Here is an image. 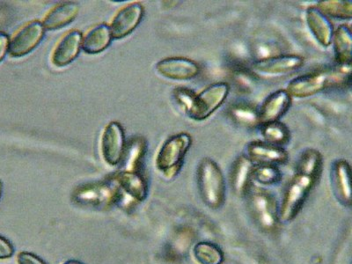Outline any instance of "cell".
<instances>
[{
  "label": "cell",
  "instance_id": "cell-1",
  "mask_svg": "<svg viewBox=\"0 0 352 264\" xmlns=\"http://www.w3.org/2000/svg\"><path fill=\"white\" fill-rule=\"evenodd\" d=\"M320 175L296 168V173L289 182L279 206L280 222L290 223L296 218L316 186Z\"/></svg>",
  "mask_w": 352,
  "mask_h": 264
},
{
  "label": "cell",
  "instance_id": "cell-2",
  "mask_svg": "<svg viewBox=\"0 0 352 264\" xmlns=\"http://www.w3.org/2000/svg\"><path fill=\"white\" fill-rule=\"evenodd\" d=\"M350 72L318 71L295 77L286 86L292 98L303 99L316 96L329 88L350 82Z\"/></svg>",
  "mask_w": 352,
  "mask_h": 264
},
{
  "label": "cell",
  "instance_id": "cell-3",
  "mask_svg": "<svg viewBox=\"0 0 352 264\" xmlns=\"http://www.w3.org/2000/svg\"><path fill=\"white\" fill-rule=\"evenodd\" d=\"M197 184L201 198L210 209L221 208L226 202V184L224 173L214 160L206 157L197 168Z\"/></svg>",
  "mask_w": 352,
  "mask_h": 264
},
{
  "label": "cell",
  "instance_id": "cell-4",
  "mask_svg": "<svg viewBox=\"0 0 352 264\" xmlns=\"http://www.w3.org/2000/svg\"><path fill=\"white\" fill-rule=\"evenodd\" d=\"M248 208L256 226L266 234H274L280 225L276 198L265 188L252 186L247 195Z\"/></svg>",
  "mask_w": 352,
  "mask_h": 264
},
{
  "label": "cell",
  "instance_id": "cell-5",
  "mask_svg": "<svg viewBox=\"0 0 352 264\" xmlns=\"http://www.w3.org/2000/svg\"><path fill=\"white\" fill-rule=\"evenodd\" d=\"M191 144L192 137L187 132H181L168 138L157 154V169L166 178H174L181 171Z\"/></svg>",
  "mask_w": 352,
  "mask_h": 264
},
{
  "label": "cell",
  "instance_id": "cell-6",
  "mask_svg": "<svg viewBox=\"0 0 352 264\" xmlns=\"http://www.w3.org/2000/svg\"><path fill=\"white\" fill-rule=\"evenodd\" d=\"M230 90L228 82H217L204 88L202 92L197 94L192 108L187 114L188 118L197 122L206 120L224 104Z\"/></svg>",
  "mask_w": 352,
  "mask_h": 264
},
{
  "label": "cell",
  "instance_id": "cell-7",
  "mask_svg": "<svg viewBox=\"0 0 352 264\" xmlns=\"http://www.w3.org/2000/svg\"><path fill=\"white\" fill-rule=\"evenodd\" d=\"M305 64L303 56L294 54H282L257 59L250 65L254 74L269 75H286L302 68Z\"/></svg>",
  "mask_w": 352,
  "mask_h": 264
},
{
  "label": "cell",
  "instance_id": "cell-8",
  "mask_svg": "<svg viewBox=\"0 0 352 264\" xmlns=\"http://www.w3.org/2000/svg\"><path fill=\"white\" fill-rule=\"evenodd\" d=\"M45 33L42 22L33 21L22 26L10 38L9 54L12 58H21L30 54L41 43Z\"/></svg>",
  "mask_w": 352,
  "mask_h": 264
},
{
  "label": "cell",
  "instance_id": "cell-9",
  "mask_svg": "<svg viewBox=\"0 0 352 264\" xmlns=\"http://www.w3.org/2000/svg\"><path fill=\"white\" fill-rule=\"evenodd\" d=\"M100 148L103 159L110 166L120 164L124 158L125 136L124 129L118 122H110L103 131Z\"/></svg>",
  "mask_w": 352,
  "mask_h": 264
},
{
  "label": "cell",
  "instance_id": "cell-10",
  "mask_svg": "<svg viewBox=\"0 0 352 264\" xmlns=\"http://www.w3.org/2000/svg\"><path fill=\"white\" fill-rule=\"evenodd\" d=\"M155 68L162 77L179 81L193 80L201 72L200 65L196 61L182 56L163 58L157 63Z\"/></svg>",
  "mask_w": 352,
  "mask_h": 264
},
{
  "label": "cell",
  "instance_id": "cell-11",
  "mask_svg": "<svg viewBox=\"0 0 352 264\" xmlns=\"http://www.w3.org/2000/svg\"><path fill=\"white\" fill-rule=\"evenodd\" d=\"M144 12L141 3L135 2L116 12L109 26L113 38L122 39L133 32L142 21Z\"/></svg>",
  "mask_w": 352,
  "mask_h": 264
},
{
  "label": "cell",
  "instance_id": "cell-12",
  "mask_svg": "<svg viewBox=\"0 0 352 264\" xmlns=\"http://www.w3.org/2000/svg\"><path fill=\"white\" fill-rule=\"evenodd\" d=\"M246 151V155L256 165H284L289 160V154L284 147L273 146L264 141L248 143Z\"/></svg>",
  "mask_w": 352,
  "mask_h": 264
},
{
  "label": "cell",
  "instance_id": "cell-13",
  "mask_svg": "<svg viewBox=\"0 0 352 264\" xmlns=\"http://www.w3.org/2000/svg\"><path fill=\"white\" fill-rule=\"evenodd\" d=\"M292 103V97L286 89L276 90L270 94L258 109L260 124L280 121L290 109Z\"/></svg>",
  "mask_w": 352,
  "mask_h": 264
},
{
  "label": "cell",
  "instance_id": "cell-14",
  "mask_svg": "<svg viewBox=\"0 0 352 264\" xmlns=\"http://www.w3.org/2000/svg\"><path fill=\"white\" fill-rule=\"evenodd\" d=\"M256 164L246 154L238 156L232 163L230 172L232 190L238 197H246L253 186V173Z\"/></svg>",
  "mask_w": 352,
  "mask_h": 264
},
{
  "label": "cell",
  "instance_id": "cell-15",
  "mask_svg": "<svg viewBox=\"0 0 352 264\" xmlns=\"http://www.w3.org/2000/svg\"><path fill=\"white\" fill-rule=\"evenodd\" d=\"M331 182L336 199L342 206H351V168L346 160H336L331 168Z\"/></svg>",
  "mask_w": 352,
  "mask_h": 264
},
{
  "label": "cell",
  "instance_id": "cell-16",
  "mask_svg": "<svg viewBox=\"0 0 352 264\" xmlns=\"http://www.w3.org/2000/svg\"><path fill=\"white\" fill-rule=\"evenodd\" d=\"M82 38V34L78 30H71L65 34L53 50L52 64L56 67H65L74 61L80 54Z\"/></svg>",
  "mask_w": 352,
  "mask_h": 264
},
{
  "label": "cell",
  "instance_id": "cell-17",
  "mask_svg": "<svg viewBox=\"0 0 352 264\" xmlns=\"http://www.w3.org/2000/svg\"><path fill=\"white\" fill-rule=\"evenodd\" d=\"M305 18L311 34L320 45L325 48L331 45L335 28L329 18L320 12L316 6H311L307 8Z\"/></svg>",
  "mask_w": 352,
  "mask_h": 264
},
{
  "label": "cell",
  "instance_id": "cell-18",
  "mask_svg": "<svg viewBox=\"0 0 352 264\" xmlns=\"http://www.w3.org/2000/svg\"><path fill=\"white\" fill-rule=\"evenodd\" d=\"M80 6L75 2L58 4L45 15L42 22L44 30H56L70 24L78 16Z\"/></svg>",
  "mask_w": 352,
  "mask_h": 264
},
{
  "label": "cell",
  "instance_id": "cell-19",
  "mask_svg": "<svg viewBox=\"0 0 352 264\" xmlns=\"http://www.w3.org/2000/svg\"><path fill=\"white\" fill-rule=\"evenodd\" d=\"M115 180L125 193L138 202L146 200L148 185L144 176L138 171H124L116 175Z\"/></svg>",
  "mask_w": 352,
  "mask_h": 264
},
{
  "label": "cell",
  "instance_id": "cell-20",
  "mask_svg": "<svg viewBox=\"0 0 352 264\" xmlns=\"http://www.w3.org/2000/svg\"><path fill=\"white\" fill-rule=\"evenodd\" d=\"M335 60L340 66L350 67L352 59V36L351 28L342 24L334 31L332 37Z\"/></svg>",
  "mask_w": 352,
  "mask_h": 264
},
{
  "label": "cell",
  "instance_id": "cell-21",
  "mask_svg": "<svg viewBox=\"0 0 352 264\" xmlns=\"http://www.w3.org/2000/svg\"><path fill=\"white\" fill-rule=\"evenodd\" d=\"M111 31L108 24L100 23L90 30L82 38L81 49L87 54H98L111 43Z\"/></svg>",
  "mask_w": 352,
  "mask_h": 264
},
{
  "label": "cell",
  "instance_id": "cell-22",
  "mask_svg": "<svg viewBox=\"0 0 352 264\" xmlns=\"http://www.w3.org/2000/svg\"><path fill=\"white\" fill-rule=\"evenodd\" d=\"M259 127L264 142L280 147L290 142L291 132L284 122H269L261 124Z\"/></svg>",
  "mask_w": 352,
  "mask_h": 264
},
{
  "label": "cell",
  "instance_id": "cell-23",
  "mask_svg": "<svg viewBox=\"0 0 352 264\" xmlns=\"http://www.w3.org/2000/svg\"><path fill=\"white\" fill-rule=\"evenodd\" d=\"M316 6L328 18L342 21H349L352 18L351 0H320Z\"/></svg>",
  "mask_w": 352,
  "mask_h": 264
},
{
  "label": "cell",
  "instance_id": "cell-24",
  "mask_svg": "<svg viewBox=\"0 0 352 264\" xmlns=\"http://www.w3.org/2000/svg\"><path fill=\"white\" fill-rule=\"evenodd\" d=\"M195 259L200 264H223L225 254L218 245L210 241H200L195 245Z\"/></svg>",
  "mask_w": 352,
  "mask_h": 264
},
{
  "label": "cell",
  "instance_id": "cell-25",
  "mask_svg": "<svg viewBox=\"0 0 352 264\" xmlns=\"http://www.w3.org/2000/svg\"><path fill=\"white\" fill-rule=\"evenodd\" d=\"M229 114L241 126L254 128L260 126L258 109L248 103H236L231 107Z\"/></svg>",
  "mask_w": 352,
  "mask_h": 264
},
{
  "label": "cell",
  "instance_id": "cell-26",
  "mask_svg": "<svg viewBox=\"0 0 352 264\" xmlns=\"http://www.w3.org/2000/svg\"><path fill=\"white\" fill-rule=\"evenodd\" d=\"M282 173L278 166L261 164L254 166V181L263 186H270L278 184L282 180Z\"/></svg>",
  "mask_w": 352,
  "mask_h": 264
},
{
  "label": "cell",
  "instance_id": "cell-27",
  "mask_svg": "<svg viewBox=\"0 0 352 264\" xmlns=\"http://www.w3.org/2000/svg\"><path fill=\"white\" fill-rule=\"evenodd\" d=\"M197 93L190 88L185 87H175L173 91V97L175 102L186 114L190 111L196 99Z\"/></svg>",
  "mask_w": 352,
  "mask_h": 264
},
{
  "label": "cell",
  "instance_id": "cell-28",
  "mask_svg": "<svg viewBox=\"0 0 352 264\" xmlns=\"http://www.w3.org/2000/svg\"><path fill=\"white\" fill-rule=\"evenodd\" d=\"M14 251L12 242L0 235V261L10 259L14 256Z\"/></svg>",
  "mask_w": 352,
  "mask_h": 264
},
{
  "label": "cell",
  "instance_id": "cell-29",
  "mask_svg": "<svg viewBox=\"0 0 352 264\" xmlns=\"http://www.w3.org/2000/svg\"><path fill=\"white\" fill-rule=\"evenodd\" d=\"M18 264H47L39 256L26 251L19 253L17 256Z\"/></svg>",
  "mask_w": 352,
  "mask_h": 264
},
{
  "label": "cell",
  "instance_id": "cell-30",
  "mask_svg": "<svg viewBox=\"0 0 352 264\" xmlns=\"http://www.w3.org/2000/svg\"><path fill=\"white\" fill-rule=\"evenodd\" d=\"M10 37L4 31H0V63L4 60L9 53Z\"/></svg>",
  "mask_w": 352,
  "mask_h": 264
},
{
  "label": "cell",
  "instance_id": "cell-31",
  "mask_svg": "<svg viewBox=\"0 0 352 264\" xmlns=\"http://www.w3.org/2000/svg\"><path fill=\"white\" fill-rule=\"evenodd\" d=\"M63 264H84V263L80 262V261L72 259V260L66 261V262H65Z\"/></svg>",
  "mask_w": 352,
  "mask_h": 264
},
{
  "label": "cell",
  "instance_id": "cell-32",
  "mask_svg": "<svg viewBox=\"0 0 352 264\" xmlns=\"http://www.w3.org/2000/svg\"><path fill=\"white\" fill-rule=\"evenodd\" d=\"M2 193H3V182L1 180H0V199H1Z\"/></svg>",
  "mask_w": 352,
  "mask_h": 264
}]
</instances>
